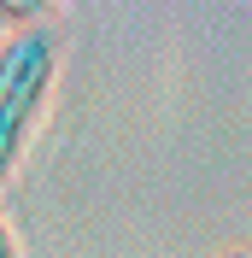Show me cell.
Here are the masks:
<instances>
[{
	"label": "cell",
	"instance_id": "3957f363",
	"mask_svg": "<svg viewBox=\"0 0 252 258\" xmlns=\"http://www.w3.org/2000/svg\"><path fill=\"white\" fill-rule=\"evenodd\" d=\"M223 258H252V252H246V246H235V252H223Z\"/></svg>",
	"mask_w": 252,
	"mask_h": 258
},
{
	"label": "cell",
	"instance_id": "6da1fadb",
	"mask_svg": "<svg viewBox=\"0 0 252 258\" xmlns=\"http://www.w3.org/2000/svg\"><path fill=\"white\" fill-rule=\"evenodd\" d=\"M53 82H59V35L47 18L24 24L0 41V182L18 170V159H24V147L53 100Z\"/></svg>",
	"mask_w": 252,
	"mask_h": 258
},
{
	"label": "cell",
	"instance_id": "7a4b0ae2",
	"mask_svg": "<svg viewBox=\"0 0 252 258\" xmlns=\"http://www.w3.org/2000/svg\"><path fill=\"white\" fill-rule=\"evenodd\" d=\"M0 258H18V235H12V223L0 217Z\"/></svg>",
	"mask_w": 252,
	"mask_h": 258
}]
</instances>
